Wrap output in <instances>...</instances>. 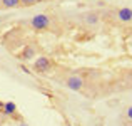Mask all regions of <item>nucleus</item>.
I'll list each match as a JSON object with an SVG mask.
<instances>
[{
    "label": "nucleus",
    "mask_w": 132,
    "mask_h": 126,
    "mask_svg": "<svg viewBox=\"0 0 132 126\" xmlns=\"http://www.w3.org/2000/svg\"><path fill=\"white\" fill-rule=\"evenodd\" d=\"M0 7H2V0H0Z\"/></svg>",
    "instance_id": "ddd939ff"
},
{
    "label": "nucleus",
    "mask_w": 132,
    "mask_h": 126,
    "mask_svg": "<svg viewBox=\"0 0 132 126\" xmlns=\"http://www.w3.org/2000/svg\"><path fill=\"white\" fill-rule=\"evenodd\" d=\"M3 113L9 114V116L15 114V113H17V106H15V103H13V101H7V103L3 104Z\"/></svg>",
    "instance_id": "39448f33"
},
{
    "label": "nucleus",
    "mask_w": 132,
    "mask_h": 126,
    "mask_svg": "<svg viewBox=\"0 0 132 126\" xmlns=\"http://www.w3.org/2000/svg\"><path fill=\"white\" fill-rule=\"evenodd\" d=\"M82 86H84V79L80 78V76H70V78L67 79V87L72 91H80Z\"/></svg>",
    "instance_id": "f03ea898"
},
{
    "label": "nucleus",
    "mask_w": 132,
    "mask_h": 126,
    "mask_svg": "<svg viewBox=\"0 0 132 126\" xmlns=\"http://www.w3.org/2000/svg\"><path fill=\"white\" fill-rule=\"evenodd\" d=\"M20 126H27V124H25V123H22V124H20Z\"/></svg>",
    "instance_id": "f8f14e48"
},
{
    "label": "nucleus",
    "mask_w": 132,
    "mask_h": 126,
    "mask_svg": "<svg viewBox=\"0 0 132 126\" xmlns=\"http://www.w3.org/2000/svg\"><path fill=\"white\" fill-rule=\"evenodd\" d=\"M84 19H85V24H89V25H95V24L99 22V15H97V13H94V12L85 13Z\"/></svg>",
    "instance_id": "423d86ee"
},
{
    "label": "nucleus",
    "mask_w": 132,
    "mask_h": 126,
    "mask_svg": "<svg viewBox=\"0 0 132 126\" xmlns=\"http://www.w3.org/2000/svg\"><path fill=\"white\" fill-rule=\"evenodd\" d=\"M35 54V49L30 45L29 49H25V52H23V59H32V55Z\"/></svg>",
    "instance_id": "6e6552de"
},
{
    "label": "nucleus",
    "mask_w": 132,
    "mask_h": 126,
    "mask_svg": "<svg viewBox=\"0 0 132 126\" xmlns=\"http://www.w3.org/2000/svg\"><path fill=\"white\" fill-rule=\"evenodd\" d=\"M126 118H127L129 121H132V106H129V108L126 109Z\"/></svg>",
    "instance_id": "1a4fd4ad"
},
{
    "label": "nucleus",
    "mask_w": 132,
    "mask_h": 126,
    "mask_svg": "<svg viewBox=\"0 0 132 126\" xmlns=\"http://www.w3.org/2000/svg\"><path fill=\"white\" fill-rule=\"evenodd\" d=\"M34 67H35L37 71H40V72H45V71H48V69L52 67V62H50L48 57H39L35 61V64H34Z\"/></svg>",
    "instance_id": "7ed1b4c3"
},
{
    "label": "nucleus",
    "mask_w": 132,
    "mask_h": 126,
    "mask_svg": "<svg viewBox=\"0 0 132 126\" xmlns=\"http://www.w3.org/2000/svg\"><path fill=\"white\" fill-rule=\"evenodd\" d=\"M2 7H5V9H15V7H20V0H2Z\"/></svg>",
    "instance_id": "0eeeda50"
},
{
    "label": "nucleus",
    "mask_w": 132,
    "mask_h": 126,
    "mask_svg": "<svg viewBox=\"0 0 132 126\" xmlns=\"http://www.w3.org/2000/svg\"><path fill=\"white\" fill-rule=\"evenodd\" d=\"M32 3H34V0H20V5H32Z\"/></svg>",
    "instance_id": "9d476101"
},
{
    "label": "nucleus",
    "mask_w": 132,
    "mask_h": 126,
    "mask_svg": "<svg viewBox=\"0 0 132 126\" xmlns=\"http://www.w3.org/2000/svg\"><path fill=\"white\" fill-rule=\"evenodd\" d=\"M67 126H70V124H67Z\"/></svg>",
    "instance_id": "4468645a"
},
{
    "label": "nucleus",
    "mask_w": 132,
    "mask_h": 126,
    "mask_svg": "<svg viewBox=\"0 0 132 126\" xmlns=\"http://www.w3.org/2000/svg\"><path fill=\"white\" fill-rule=\"evenodd\" d=\"M30 25H32L35 30H45L48 25H50V19H48L45 13H37V15L32 17Z\"/></svg>",
    "instance_id": "f257e3e1"
},
{
    "label": "nucleus",
    "mask_w": 132,
    "mask_h": 126,
    "mask_svg": "<svg viewBox=\"0 0 132 126\" xmlns=\"http://www.w3.org/2000/svg\"><path fill=\"white\" fill-rule=\"evenodd\" d=\"M39 2H44V0H34V3H39Z\"/></svg>",
    "instance_id": "9b49d317"
},
{
    "label": "nucleus",
    "mask_w": 132,
    "mask_h": 126,
    "mask_svg": "<svg viewBox=\"0 0 132 126\" xmlns=\"http://www.w3.org/2000/svg\"><path fill=\"white\" fill-rule=\"evenodd\" d=\"M117 19H119L120 22H132V9L122 7V9L117 12Z\"/></svg>",
    "instance_id": "20e7f679"
}]
</instances>
